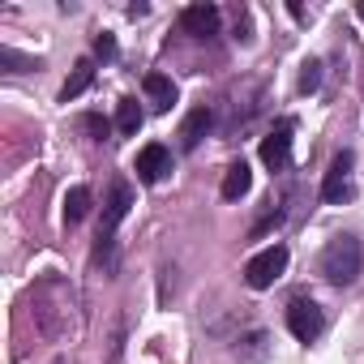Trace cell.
Wrapping results in <instances>:
<instances>
[{
	"label": "cell",
	"instance_id": "5",
	"mask_svg": "<svg viewBox=\"0 0 364 364\" xmlns=\"http://www.w3.org/2000/svg\"><path fill=\"white\" fill-rule=\"evenodd\" d=\"M291 133H296V120H279L266 137H262V163L270 167V171H283L287 167V159H291Z\"/></svg>",
	"mask_w": 364,
	"mask_h": 364
},
{
	"label": "cell",
	"instance_id": "7",
	"mask_svg": "<svg viewBox=\"0 0 364 364\" xmlns=\"http://www.w3.org/2000/svg\"><path fill=\"white\" fill-rule=\"evenodd\" d=\"M133 171H137V180H141V185H159V180L171 171V150H167L163 141H150V146H141V150H137V163H133Z\"/></svg>",
	"mask_w": 364,
	"mask_h": 364
},
{
	"label": "cell",
	"instance_id": "9",
	"mask_svg": "<svg viewBox=\"0 0 364 364\" xmlns=\"http://www.w3.org/2000/svg\"><path fill=\"white\" fill-rule=\"evenodd\" d=\"M210 124H215V112H210V107H193V112L185 116V124H180V146H185V150H198L202 137L210 133Z\"/></svg>",
	"mask_w": 364,
	"mask_h": 364
},
{
	"label": "cell",
	"instance_id": "10",
	"mask_svg": "<svg viewBox=\"0 0 364 364\" xmlns=\"http://www.w3.org/2000/svg\"><path fill=\"white\" fill-rule=\"evenodd\" d=\"M249 185H253V171H249V163L245 159H236L232 167H228V176H223V202H240L245 193H249Z\"/></svg>",
	"mask_w": 364,
	"mask_h": 364
},
{
	"label": "cell",
	"instance_id": "3",
	"mask_svg": "<svg viewBox=\"0 0 364 364\" xmlns=\"http://www.w3.org/2000/svg\"><path fill=\"white\" fill-rule=\"evenodd\" d=\"M287 245H270V249H262L257 257H249V266H245V283L253 287V291H266V287H274L279 279H283V270H287Z\"/></svg>",
	"mask_w": 364,
	"mask_h": 364
},
{
	"label": "cell",
	"instance_id": "15",
	"mask_svg": "<svg viewBox=\"0 0 364 364\" xmlns=\"http://www.w3.org/2000/svg\"><path fill=\"white\" fill-rule=\"evenodd\" d=\"M0 65H5L9 73H26V69H35V60H31V56H18L14 48H0Z\"/></svg>",
	"mask_w": 364,
	"mask_h": 364
},
{
	"label": "cell",
	"instance_id": "8",
	"mask_svg": "<svg viewBox=\"0 0 364 364\" xmlns=\"http://www.w3.org/2000/svg\"><path fill=\"white\" fill-rule=\"evenodd\" d=\"M219 22H223V14L215 5H189L185 14H180V26H185V35H193V39L219 35Z\"/></svg>",
	"mask_w": 364,
	"mask_h": 364
},
{
	"label": "cell",
	"instance_id": "16",
	"mask_svg": "<svg viewBox=\"0 0 364 364\" xmlns=\"http://www.w3.org/2000/svg\"><path fill=\"white\" fill-rule=\"evenodd\" d=\"M317 86H321V65H317V60H309V65H304V73H300V95H313Z\"/></svg>",
	"mask_w": 364,
	"mask_h": 364
},
{
	"label": "cell",
	"instance_id": "1",
	"mask_svg": "<svg viewBox=\"0 0 364 364\" xmlns=\"http://www.w3.org/2000/svg\"><path fill=\"white\" fill-rule=\"evenodd\" d=\"M317 270H321V279L334 283V287L355 283L360 270H364V249H360V240H355V236H334V240H326V249H321V257H317Z\"/></svg>",
	"mask_w": 364,
	"mask_h": 364
},
{
	"label": "cell",
	"instance_id": "2",
	"mask_svg": "<svg viewBox=\"0 0 364 364\" xmlns=\"http://www.w3.org/2000/svg\"><path fill=\"white\" fill-rule=\"evenodd\" d=\"M133 206V189L124 185V180H116L112 185V198H107V210H103V223H99V240H95V262L112 266V249H116V228L124 223Z\"/></svg>",
	"mask_w": 364,
	"mask_h": 364
},
{
	"label": "cell",
	"instance_id": "12",
	"mask_svg": "<svg viewBox=\"0 0 364 364\" xmlns=\"http://www.w3.org/2000/svg\"><path fill=\"white\" fill-rule=\"evenodd\" d=\"M90 82H95V60H90V56H82V60L73 65V77L60 86V103H73L77 95H86V90H90Z\"/></svg>",
	"mask_w": 364,
	"mask_h": 364
},
{
	"label": "cell",
	"instance_id": "4",
	"mask_svg": "<svg viewBox=\"0 0 364 364\" xmlns=\"http://www.w3.org/2000/svg\"><path fill=\"white\" fill-rule=\"evenodd\" d=\"M351 167H355V154H351V150H338L334 163H330V171H326V180H321V202H347V198L355 193Z\"/></svg>",
	"mask_w": 364,
	"mask_h": 364
},
{
	"label": "cell",
	"instance_id": "11",
	"mask_svg": "<svg viewBox=\"0 0 364 364\" xmlns=\"http://www.w3.org/2000/svg\"><path fill=\"white\" fill-rule=\"evenodd\" d=\"M146 99H150L154 112H171V103H176V82H171L167 73H146Z\"/></svg>",
	"mask_w": 364,
	"mask_h": 364
},
{
	"label": "cell",
	"instance_id": "6",
	"mask_svg": "<svg viewBox=\"0 0 364 364\" xmlns=\"http://www.w3.org/2000/svg\"><path fill=\"white\" fill-rule=\"evenodd\" d=\"M287 330H291L300 343H313V338L326 330V313H321L313 300H291V304H287Z\"/></svg>",
	"mask_w": 364,
	"mask_h": 364
},
{
	"label": "cell",
	"instance_id": "14",
	"mask_svg": "<svg viewBox=\"0 0 364 364\" xmlns=\"http://www.w3.org/2000/svg\"><path fill=\"white\" fill-rule=\"evenodd\" d=\"M141 120H146V116H141L137 99H120V103H116V129H120L124 137H133V133L141 129Z\"/></svg>",
	"mask_w": 364,
	"mask_h": 364
},
{
	"label": "cell",
	"instance_id": "19",
	"mask_svg": "<svg viewBox=\"0 0 364 364\" xmlns=\"http://www.w3.org/2000/svg\"><path fill=\"white\" fill-rule=\"evenodd\" d=\"M274 223H283V210H270V215H266V219L253 228V236H262V232H266V228H274Z\"/></svg>",
	"mask_w": 364,
	"mask_h": 364
},
{
	"label": "cell",
	"instance_id": "17",
	"mask_svg": "<svg viewBox=\"0 0 364 364\" xmlns=\"http://www.w3.org/2000/svg\"><path fill=\"white\" fill-rule=\"evenodd\" d=\"M82 129L90 133V141H103V137H107V120H103L99 112H86V116H82Z\"/></svg>",
	"mask_w": 364,
	"mask_h": 364
},
{
	"label": "cell",
	"instance_id": "20",
	"mask_svg": "<svg viewBox=\"0 0 364 364\" xmlns=\"http://www.w3.org/2000/svg\"><path fill=\"white\" fill-rule=\"evenodd\" d=\"M355 14H360V18H364V0H360V5H355Z\"/></svg>",
	"mask_w": 364,
	"mask_h": 364
},
{
	"label": "cell",
	"instance_id": "13",
	"mask_svg": "<svg viewBox=\"0 0 364 364\" xmlns=\"http://www.w3.org/2000/svg\"><path fill=\"white\" fill-rule=\"evenodd\" d=\"M90 215V189L86 185H73L69 193H65V223L73 228V223H82Z\"/></svg>",
	"mask_w": 364,
	"mask_h": 364
},
{
	"label": "cell",
	"instance_id": "18",
	"mask_svg": "<svg viewBox=\"0 0 364 364\" xmlns=\"http://www.w3.org/2000/svg\"><path fill=\"white\" fill-rule=\"evenodd\" d=\"M95 56H99V60H116V39H112V35H99V39H95Z\"/></svg>",
	"mask_w": 364,
	"mask_h": 364
}]
</instances>
